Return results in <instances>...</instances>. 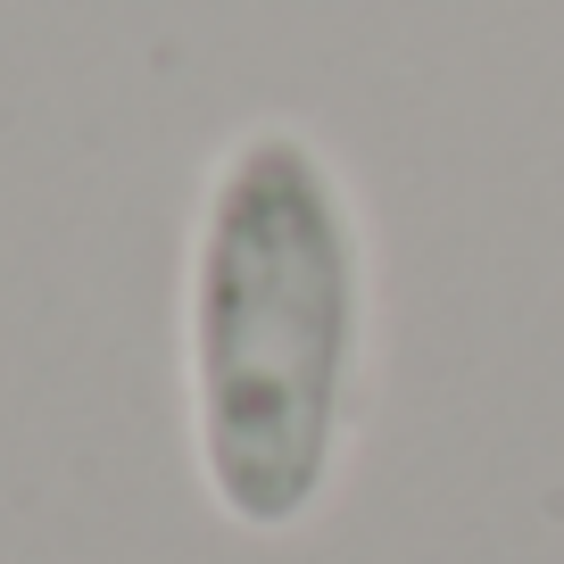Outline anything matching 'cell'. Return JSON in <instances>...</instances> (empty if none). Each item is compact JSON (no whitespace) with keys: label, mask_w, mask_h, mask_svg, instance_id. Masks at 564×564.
Returning <instances> with one entry per match:
<instances>
[{"label":"cell","mask_w":564,"mask_h":564,"mask_svg":"<svg viewBox=\"0 0 564 564\" xmlns=\"http://www.w3.org/2000/svg\"><path fill=\"white\" fill-rule=\"evenodd\" d=\"M366 390V216L300 124H249L208 166L183 258V406L216 514L300 531Z\"/></svg>","instance_id":"cell-1"}]
</instances>
